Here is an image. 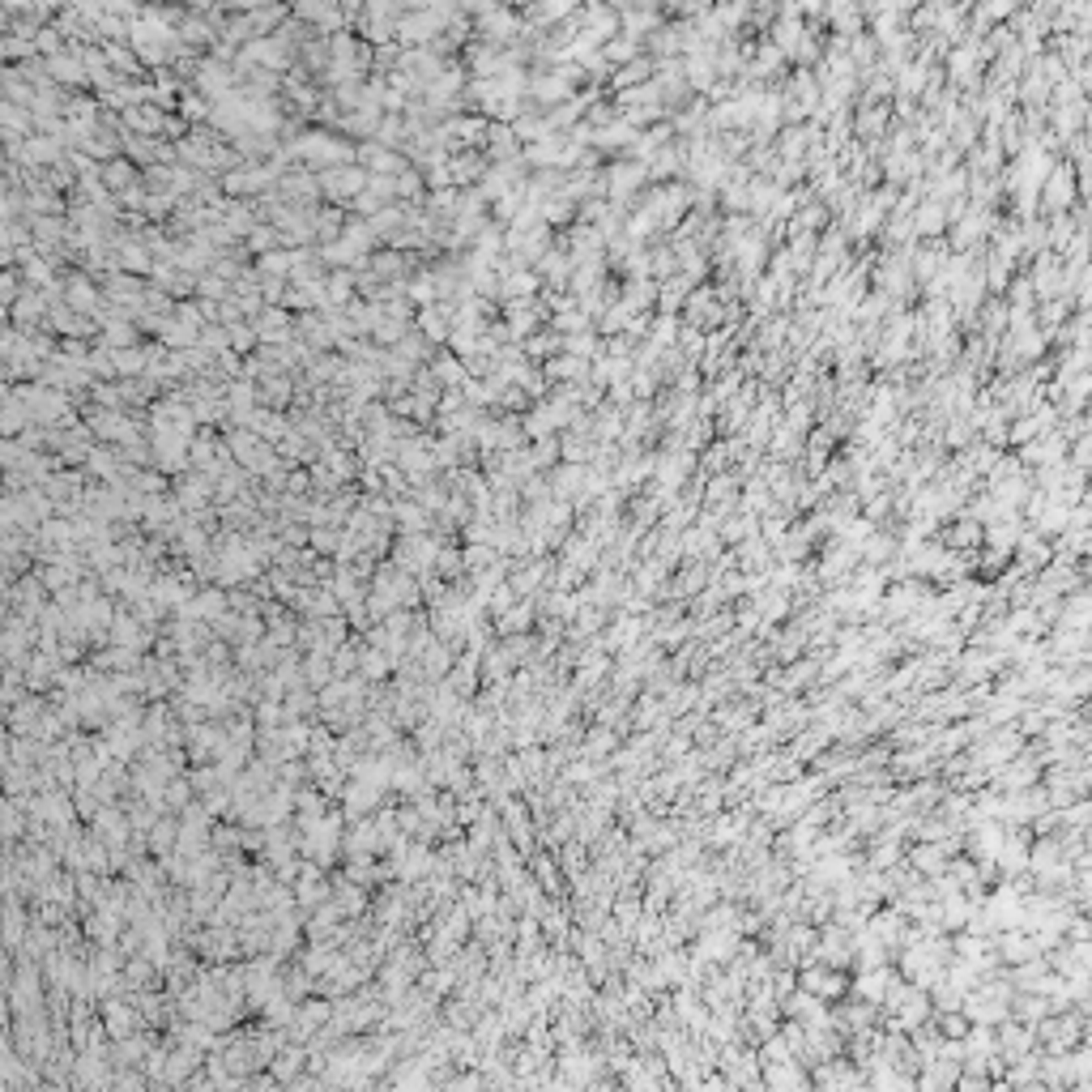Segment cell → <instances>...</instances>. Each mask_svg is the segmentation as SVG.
Listing matches in <instances>:
<instances>
[{
	"label": "cell",
	"mask_w": 1092,
	"mask_h": 1092,
	"mask_svg": "<svg viewBox=\"0 0 1092 1092\" xmlns=\"http://www.w3.org/2000/svg\"><path fill=\"white\" fill-rule=\"evenodd\" d=\"M142 363H146V355H142V351H120V355L111 359V367H115V372H142Z\"/></svg>",
	"instance_id": "13"
},
{
	"label": "cell",
	"mask_w": 1092,
	"mask_h": 1092,
	"mask_svg": "<svg viewBox=\"0 0 1092 1092\" xmlns=\"http://www.w3.org/2000/svg\"><path fill=\"white\" fill-rule=\"evenodd\" d=\"M533 94H538L542 103H551V99L568 94V82H564V78H542V82H533Z\"/></svg>",
	"instance_id": "11"
},
{
	"label": "cell",
	"mask_w": 1092,
	"mask_h": 1092,
	"mask_svg": "<svg viewBox=\"0 0 1092 1092\" xmlns=\"http://www.w3.org/2000/svg\"><path fill=\"white\" fill-rule=\"evenodd\" d=\"M312 542L320 546V551H333V542H337V538H333L329 529H316V533H312Z\"/></svg>",
	"instance_id": "26"
},
{
	"label": "cell",
	"mask_w": 1092,
	"mask_h": 1092,
	"mask_svg": "<svg viewBox=\"0 0 1092 1092\" xmlns=\"http://www.w3.org/2000/svg\"><path fill=\"white\" fill-rule=\"evenodd\" d=\"M103 179H107V188H124V192H132L128 184H132L136 175H132V167H128L124 158H115V163H107V167H103Z\"/></svg>",
	"instance_id": "8"
},
{
	"label": "cell",
	"mask_w": 1092,
	"mask_h": 1092,
	"mask_svg": "<svg viewBox=\"0 0 1092 1092\" xmlns=\"http://www.w3.org/2000/svg\"><path fill=\"white\" fill-rule=\"evenodd\" d=\"M47 68H51V78H56V82H82V78H86V60H82V51H60V56L47 60Z\"/></svg>",
	"instance_id": "4"
},
{
	"label": "cell",
	"mask_w": 1092,
	"mask_h": 1092,
	"mask_svg": "<svg viewBox=\"0 0 1092 1092\" xmlns=\"http://www.w3.org/2000/svg\"><path fill=\"white\" fill-rule=\"evenodd\" d=\"M26 278H30V282H47V260H30V265H26Z\"/></svg>",
	"instance_id": "23"
},
{
	"label": "cell",
	"mask_w": 1092,
	"mask_h": 1092,
	"mask_svg": "<svg viewBox=\"0 0 1092 1092\" xmlns=\"http://www.w3.org/2000/svg\"><path fill=\"white\" fill-rule=\"evenodd\" d=\"M448 171H457V179H478V175H483V158L461 154V158H452V163H448Z\"/></svg>",
	"instance_id": "10"
},
{
	"label": "cell",
	"mask_w": 1092,
	"mask_h": 1092,
	"mask_svg": "<svg viewBox=\"0 0 1092 1092\" xmlns=\"http://www.w3.org/2000/svg\"><path fill=\"white\" fill-rule=\"evenodd\" d=\"M231 341H235V351H248L252 341H256V333H252V329H231Z\"/></svg>",
	"instance_id": "20"
},
{
	"label": "cell",
	"mask_w": 1092,
	"mask_h": 1092,
	"mask_svg": "<svg viewBox=\"0 0 1092 1092\" xmlns=\"http://www.w3.org/2000/svg\"><path fill=\"white\" fill-rule=\"evenodd\" d=\"M555 346H559L555 337H533V341H529V355H551Z\"/></svg>",
	"instance_id": "19"
},
{
	"label": "cell",
	"mask_w": 1092,
	"mask_h": 1092,
	"mask_svg": "<svg viewBox=\"0 0 1092 1092\" xmlns=\"http://www.w3.org/2000/svg\"><path fill=\"white\" fill-rule=\"evenodd\" d=\"M47 491H51L56 500H64V495H78V478H73V474H60L56 483H47Z\"/></svg>",
	"instance_id": "15"
},
{
	"label": "cell",
	"mask_w": 1092,
	"mask_h": 1092,
	"mask_svg": "<svg viewBox=\"0 0 1092 1092\" xmlns=\"http://www.w3.org/2000/svg\"><path fill=\"white\" fill-rule=\"evenodd\" d=\"M397 521L405 529H423V508L419 504H397Z\"/></svg>",
	"instance_id": "14"
},
{
	"label": "cell",
	"mask_w": 1092,
	"mask_h": 1092,
	"mask_svg": "<svg viewBox=\"0 0 1092 1092\" xmlns=\"http://www.w3.org/2000/svg\"><path fill=\"white\" fill-rule=\"evenodd\" d=\"M205 111H210V107H205V103H201V99H192V94H188V99H184V115H188V120H201V115H205Z\"/></svg>",
	"instance_id": "22"
},
{
	"label": "cell",
	"mask_w": 1092,
	"mask_h": 1092,
	"mask_svg": "<svg viewBox=\"0 0 1092 1092\" xmlns=\"http://www.w3.org/2000/svg\"><path fill=\"white\" fill-rule=\"evenodd\" d=\"M107 337H111V346H124V341H132V329L128 324H111Z\"/></svg>",
	"instance_id": "21"
},
{
	"label": "cell",
	"mask_w": 1092,
	"mask_h": 1092,
	"mask_svg": "<svg viewBox=\"0 0 1092 1092\" xmlns=\"http://www.w3.org/2000/svg\"><path fill=\"white\" fill-rule=\"evenodd\" d=\"M436 376H440L444 384H461V367H457L452 359H440V363H436Z\"/></svg>",
	"instance_id": "17"
},
{
	"label": "cell",
	"mask_w": 1092,
	"mask_h": 1092,
	"mask_svg": "<svg viewBox=\"0 0 1092 1092\" xmlns=\"http://www.w3.org/2000/svg\"><path fill=\"white\" fill-rule=\"evenodd\" d=\"M35 43L47 51V60H51V56H60V39H56V30H39V35H35Z\"/></svg>",
	"instance_id": "18"
},
{
	"label": "cell",
	"mask_w": 1092,
	"mask_h": 1092,
	"mask_svg": "<svg viewBox=\"0 0 1092 1092\" xmlns=\"http://www.w3.org/2000/svg\"><path fill=\"white\" fill-rule=\"evenodd\" d=\"M256 333H260L265 341H269V337H273V341H286V316H282V312H265L260 324H256Z\"/></svg>",
	"instance_id": "9"
},
{
	"label": "cell",
	"mask_w": 1092,
	"mask_h": 1092,
	"mask_svg": "<svg viewBox=\"0 0 1092 1092\" xmlns=\"http://www.w3.org/2000/svg\"><path fill=\"white\" fill-rule=\"evenodd\" d=\"M210 457H214V444H210V440H196V444H192V461H201V465H205Z\"/></svg>",
	"instance_id": "24"
},
{
	"label": "cell",
	"mask_w": 1092,
	"mask_h": 1092,
	"mask_svg": "<svg viewBox=\"0 0 1092 1092\" xmlns=\"http://www.w3.org/2000/svg\"><path fill=\"white\" fill-rule=\"evenodd\" d=\"M252 244H256V248H269V244H278V231H265V227H260V231L252 235Z\"/></svg>",
	"instance_id": "25"
},
{
	"label": "cell",
	"mask_w": 1092,
	"mask_h": 1092,
	"mask_svg": "<svg viewBox=\"0 0 1092 1092\" xmlns=\"http://www.w3.org/2000/svg\"><path fill=\"white\" fill-rule=\"evenodd\" d=\"M201 291H205V295H222V278H205Z\"/></svg>",
	"instance_id": "27"
},
{
	"label": "cell",
	"mask_w": 1092,
	"mask_h": 1092,
	"mask_svg": "<svg viewBox=\"0 0 1092 1092\" xmlns=\"http://www.w3.org/2000/svg\"><path fill=\"white\" fill-rule=\"evenodd\" d=\"M295 150H299V154H308V158H324V163H337V167H341V158L351 154L346 146H337L333 136H324V132H308V136H303V142H299Z\"/></svg>",
	"instance_id": "2"
},
{
	"label": "cell",
	"mask_w": 1092,
	"mask_h": 1092,
	"mask_svg": "<svg viewBox=\"0 0 1092 1092\" xmlns=\"http://www.w3.org/2000/svg\"><path fill=\"white\" fill-rule=\"evenodd\" d=\"M107 56H111V64L120 68V73H136V56H128L124 47H107Z\"/></svg>",
	"instance_id": "16"
},
{
	"label": "cell",
	"mask_w": 1092,
	"mask_h": 1092,
	"mask_svg": "<svg viewBox=\"0 0 1092 1092\" xmlns=\"http://www.w3.org/2000/svg\"><path fill=\"white\" fill-rule=\"evenodd\" d=\"M491 146H495V154H500V158H508V154L517 150V136H512L504 124H491Z\"/></svg>",
	"instance_id": "12"
},
{
	"label": "cell",
	"mask_w": 1092,
	"mask_h": 1092,
	"mask_svg": "<svg viewBox=\"0 0 1092 1092\" xmlns=\"http://www.w3.org/2000/svg\"><path fill=\"white\" fill-rule=\"evenodd\" d=\"M231 452L244 461V465H256V469H273V457H269V448L252 436V431H239L235 440H231Z\"/></svg>",
	"instance_id": "3"
},
{
	"label": "cell",
	"mask_w": 1092,
	"mask_h": 1092,
	"mask_svg": "<svg viewBox=\"0 0 1092 1092\" xmlns=\"http://www.w3.org/2000/svg\"><path fill=\"white\" fill-rule=\"evenodd\" d=\"M359 154H363V163H367L376 175H388V179H393L397 171H405V163H401L397 154H384V150H376V146H363Z\"/></svg>",
	"instance_id": "6"
},
{
	"label": "cell",
	"mask_w": 1092,
	"mask_h": 1092,
	"mask_svg": "<svg viewBox=\"0 0 1092 1092\" xmlns=\"http://www.w3.org/2000/svg\"><path fill=\"white\" fill-rule=\"evenodd\" d=\"M367 188V175L359 167H329L324 171V192L329 196H351V192H363Z\"/></svg>",
	"instance_id": "1"
},
{
	"label": "cell",
	"mask_w": 1092,
	"mask_h": 1092,
	"mask_svg": "<svg viewBox=\"0 0 1092 1092\" xmlns=\"http://www.w3.org/2000/svg\"><path fill=\"white\" fill-rule=\"evenodd\" d=\"M68 303H78L82 312H94V308H99V295H94V286H90V282L73 278V282H68Z\"/></svg>",
	"instance_id": "7"
},
{
	"label": "cell",
	"mask_w": 1092,
	"mask_h": 1092,
	"mask_svg": "<svg viewBox=\"0 0 1092 1092\" xmlns=\"http://www.w3.org/2000/svg\"><path fill=\"white\" fill-rule=\"evenodd\" d=\"M248 60H265L273 68H282L286 64V39H256L248 47Z\"/></svg>",
	"instance_id": "5"
}]
</instances>
